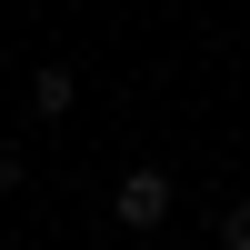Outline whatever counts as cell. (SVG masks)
Returning <instances> with one entry per match:
<instances>
[{
	"label": "cell",
	"mask_w": 250,
	"mask_h": 250,
	"mask_svg": "<svg viewBox=\"0 0 250 250\" xmlns=\"http://www.w3.org/2000/svg\"><path fill=\"white\" fill-rule=\"evenodd\" d=\"M110 210H120V230H160L170 220V170H120Z\"/></svg>",
	"instance_id": "6da1fadb"
},
{
	"label": "cell",
	"mask_w": 250,
	"mask_h": 250,
	"mask_svg": "<svg viewBox=\"0 0 250 250\" xmlns=\"http://www.w3.org/2000/svg\"><path fill=\"white\" fill-rule=\"evenodd\" d=\"M80 100V70H30V120H70Z\"/></svg>",
	"instance_id": "7a4b0ae2"
},
{
	"label": "cell",
	"mask_w": 250,
	"mask_h": 250,
	"mask_svg": "<svg viewBox=\"0 0 250 250\" xmlns=\"http://www.w3.org/2000/svg\"><path fill=\"white\" fill-rule=\"evenodd\" d=\"M220 250H250V200H230V210H220Z\"/></svg>",
	"instance_id": "3957f363"
},
{
	"label": "cell",
	"mask_w": 250,
	"mask_h": 250,
	"mask_svg": "<svg viewBox=\"0 0 250 250\" xmlns=\"http://www.w3.org/2000/svg\"><path fill=\"white\" fill-rule=\"evenodd\" d=\"M30 180V160H20V140H0V190H20Z\"/></svg>",
	"instance_id": "277c9868"
}]
</instances>
